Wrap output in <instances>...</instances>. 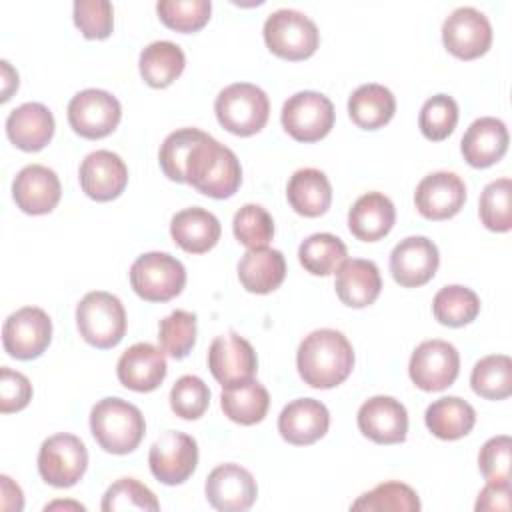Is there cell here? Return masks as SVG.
<instances>
[{
	"instance_id": "obj_37",
	"label": "cell",
	"mask_w": 512,
	"mask_h": 512,
	"mask_svg": "<svg viewBox=\"0 0 512 512\" xmlns=\"http://www.w3.org/2000/svg\"><path fill=\"white\" fill-rule=\"evenodd\" d=\"M472 390L486 400H504L512 394V360L506 354H490L478 360L470 374Z\"/></svg>"
},
{
	"instance_id": "obj_3",
	"label": "cell",
	"mask_w": 512,
	"mask_h": 512,
	"mask_svg": "<svg viewBox=\"0 0 512 512\" xmlns=\"http://www.w3.org/2000/svg\"><path fill=\"white\" fill-rule=\"evenodd\" d=\"M90 430L106 452L128 454L144 438L146 422L134 404L122 398H102L90 412Z\"/></svg>"
},
{
	"instance_id": "obj_8",
	"label": "cell",
	"mask_w": 512,
	"mask_h": 512,
	"mask_svg": "<svg viewBox=\"0 0 512 512\" xmlns=\"http://www.w3.org/2000/svg\"><path fill=\"white\" fill-rule=\"evenodd\" d=\"M88 452L74 434H54L46 438L38 452V472L42 480L56 488L74 486L86 472Z\"/></svg>"
},
{
	"instance_id": "obj_25",
	"label": "cell",
	"mask_w": 512,
	"mask_h": 512,
	"mask_svg": "<svg viewBox=\"0 0 512 512\" xmlns=\"http://www.w3.org/2000/svg\"><path fill=\"white\" fill-rule=\"evenodd\" d=\"M6 134L16 148L38 152L54 136V116L44 104L26 102L8 114Z\"/></svg>"
},
{
	"instance_id": "obj_31",
	"label": "cell",
	"mask_w": 512,
	"mask_h": 512,
	"mask_svg": "<svg viewBox=\"0 0 512 512\" xmlns=\"http://www.w3.org/2000/svg\"><path fill=\"white\" fill-rule=\"evenodd\" d=\"M270 406L268 390L254 378L224 386L220 408L232 422L252 426L264 420Z\"/></svg>"
},
{
	"instance_id": "obj_20",
	"label": "cell",
	"mask_w": 512,
	"mask_h": 512,
	"mask_svg": "<svg viewBox=\"0 0 512 512\" xmlns=\"http://www.w3.org/2000/svg\"><path fill=\"white\" fill-rule=\"evenodd\" d=\"M360 432L376 444H398L406 440L408 412L392 396H372L358 410Z\"/></svg>"
},
{
	"instance_id": "obj_24",
	"label": "cell",
	"mask_w": 512,
	"mask_h": 512,
	"mask_svg": "<svg viewBox=\"0 0 512 512\" xmlns=\"http://www.w3.org/2000/svg\"><path fill=\"white\" fill-rule=\"evenodd\" d=\"M460 150L464 160L474 168H488L496 164L508 150L506 124L494 116L474 120L462 136Z\"/></svg>"
},
{
	"instance_id": "obj_38",
	"label": "cell",
	"mask_w": 512,
	"mask_h": 512,
	"mask_svg": "<svg viewBox=\"0 0 512 512\" xmlns=\"http://www.w3.org/2000/svg\"><path fill=\"white\" fill-rule=\"evenodd\" d=\"M350 508L364 512H418L420 500L418 494L404 482H382L352 502Z\"/></svg>"
},
{
	"instance_id": "obj_9",
	"label": "cell",
	"mask_w": 512,
	"mask_h": 512,
	"mask_svg": "<svg viewBox=\"0 0 512 512\" xmlns=\"http://www.w3.org/2000/svg\"><path fill=\"white\" fill-rule=\"evenodd\" d=\"M282 126L298 142H316L334 126V104L328 96L304 90L290 96L282 106Z\"/></svg>"
},
{
	"instance_id": "obj_27",
	"label": "cell",
	"mask_w": 512,
	"mask_h": 512,
	"mask_svg": "<svg viewBox=\"0 0 512 512\" xmlns=\"http://www.w3.org/2000/svg\"><path fill=\"white\" fill-rule=\"evenodd\" d=\"M396 222V208L382 192L362 194L348 212V228L362 242L384 238Z\"/></svg>"
},
{
	"instance_id": "obj_45",
	"label": "cell",
	"mask_w": 512,
	"mask_h": 512,
	"mask_svg": "<svg viewBox=\"0 0 512 512\" xmlns=\"http://www.w3.org/2000/svg\"><path fill=\"white\" fill-rule=\"evenodd\" d=\"M100 508L104 512L158 510L160 502L156 500L154 492L136 478H120L106 490Z\"/></svg>"
},
{
	"instance_id": "obj_5",
	"label": "cell",
	"mask_w": 512,
	"mask_h": 512,
	"mask_svg": "<svg viewBox=\"0 0 512 512\" xmlns=\"http://www.w3.org/2000/svg\"><path fill=\"white\" fill-rule=\"evenodd\" d=\"M80 336L100 348H114L126 334V312L122 302L104 290L88 292L76 306Z\"/></svg>"
},
{
	"instance_id": "obj_22",
	"label": "cell",
	"mask_w": 512,
	"mask_h": 512,
	"mask_svg": "<svg viewBox=\"0 0 512 512\" xmlns=\"http://www.w3.org/2000/svg\"><path fill=\"white\" fill-rule=\"evenodd\" d=\"M164 350L148 342L132 344L118 360L116 374L122 386L134 392H152L166 378Z\"/></svg>"
},
{
	"instance_id": "obj_7",
	"label": "cell",
	"mask_w": 512,
	"mask_h": 512,
	"mask_svg": "<svg viewBox=\"0 0 512 512\" xmlns=\"http://www.w3.org/2000/svg\"><path fill=\"white\" fill-rule=\"evenodd\" d=\"M130 284L146 302H168L182 292L186 270L166 252H146L130 266Z\"/></svg>"
},
{
	"instance_id": "obj_12",
	"label": "cell",
	"mask_w": 512,
	"mask_h": 512,
	"mask_svg": "<svg viewBox=\"0 0 512 512\" xmlns=\"http://www.w3.org/2000/svg\"><path fill=\"white\" fill-rule=\"evenodd\" d=\"M122 106L106 90L86 88L72 96L68 104V122L76 134L88 140L104 138L118 126Z\"/></svg>"
},
{
	"instance_id": "obj_14",
	"label": "cell",
	"mask_w": 512,
	"mask_h": 512,
	"mask_svg": "<svg viewBox=\"0 0 512 512\" xmlns=\"http://www.w3.org/2000/svg\"><path fill=\"white\" fill-rule=\"evenodd\" d=\"M442 42L456 58L474 60L486 54L492 44L490 20L472 6H460L444 20Z\"/></svg>"
},
{
	"instance_id": "obj_32",
	"label": "cell",
	"mask_w": 512,
	"mask_h": 512,
	"mask_svg": "<svg viewBox=\"0 0 512 512\" xmlns=\"http://www.w3.org/2000/svg\"><path fill=\"white\" fill-rule=\"evenodd\" d=\"M396 112L394 94L382 84H362L348 98V114L352 122L364 130L386 126Z\"/></svg>"
},
{
	"instance_id": "obj_33",
	"label": "cell",
	"mask_w": 512,
	"mask_h": 512,
	"mask_svg": "<svg viewBox=\"0 0 512 512\" xmlns=\"http://www.w3.org/2000/svg\"><path fill=\"white\" fill-rule=\"evenodd\" d=\"M426 428L440 440H458L466 436L476 424L474 408L458 398V396H444L434 400L424 414Z\"/></svg>"
},
{
	"instance_id": "obj_47",
	"label": "cell",
	"mask_w": 512,
	"mask_h": 512,
	"mask_svg": "<svg viewBox=\"0 0 512 512\" xmlns=\"http://www.w3.org/2000/svg\"><path fill=\"white\" fill-rule=\"evenodd\" d=\"M74 24L88 40H104L114 28V8L108 0H76Z\"/></svg>"
},
{
	"instance_id": "obj_4",
	"label": "cell",
	"mask_w": 512,
	"mask_h": 512,
	"mask_svg": "<svg viewBox=\"0 0 512 512\" xmlns=\"http://www.w3.org/2000/svg\"><path fill=\"white\" fill-rule=\"evenodd\" d=\"M214 112L220 126L228 132L236 136H252L266 126L270 100L256 84L236 82L216 96Z\"/></svg>"
},
{
	"instance_id": "obj_43",
	"label": "cell",
	"mask_w": 512,
	"mask_h": 512,
	"mask_svg": "<svg viewBox=\"0 0 512 512\" xmlns=\"http://www.w3.org/2000/svg\"><path fill=\"white\" fill-rule=\"evenodd\" d=\"M456 122H458V104L448 94H436L428 98L420 108V116H418L420 132L432 142H440L448 138L456 128Z\"/></svg>"
},
{
	"instance_id": "obj_49",
	"label": "cell",
	"mask_w": 512,
	"mask_h": 512,
	"mask_svg": "<svg viewBox=\"0 0 512 512\" xmlns=\"http://www.w3.org/2000/svg\"><path fill=\"white\" fill-rule=\"evenodd\" d=\"M32 398V384L22 374L8 366H2L0 370V410L4 414L18 412L28 406Z\"/></svg>"
},
{
	"instance_id": "obj_21",
	"label": "cell",
	"mask_w": 512,
	"mask_h": 512,
	"mask_svg": "<svg viewBox=\"0 0 512 512\" xmlns=\"http://www.w3.org/2000/svg\"><path fill=\"white\" fill-rule=\"evenodd\" d=\"M60 194L62 186L56 172L42 164L24 166L12 182L16 206L32 216L52 212L60 202Z\"/></svg>"
},
{
	"instance_id": "obj_48",
	"label": "cell",
	"mask_w": 512,
	"mask_h": 512,
	"mask_svg": "<svg viewBox=\"0 0 512 512\" xmlns=\"http://www.w3.org/2000/svg\"><path fill=\"white\" fill-rule=\"evenodd\" d=\"M510 436H494L484 442L478 454V468L486 482H508L510 480Z\"/></svg>"
},
{
	"instance_id": "obj_39",
	"label": "cell",
	"mask_w": 512,
	"mask_h": 512,
	"mask_svg": "<svg viewBox=\"0 0 512 512\" xmlns=\"http://www.w3.org/2000/svg\"><path fill=\"white\" fill-rule=\"evenodd\" d=\"M206 132L198 128H180L168 134L160 146V168L174 182H186V164L194 146L204 138Z\"/></svg>"
},
{
	"instance_id": "obj_17",
	"label": "cell",
	"mask_w": 512,
	"mask_h": 512,
	"mask_svg": "<svg viewBox=\"0 0 512 512\" xmlns=\"http://www.w3.org/2000/svg\"><path fill=\"white\" fill-rule=\"evenodd\" d=\"M208 368L222 386H228L252 378L258 370V358L246 338L236 332H226L212 340Z\"/></svg>"
},
{
	"instance_id": "obj_18",
	"label": "cell",
	"mask_w": 512,
	"mask_h": 512,
	"mask_svg": "<svg viewBox=\"0 0 512 512\" xmlns=\"http://www.w3.org/2000/svg\"><path fill=\"white\" fill-rule=\"evenodd\" d=\"M78 178L82 192L88 198L108 202L124 192L128 184V168L116 152L96 150L82 160Z\"/></svg>"
},
{
	"instance_id": "obj_15",
	"label": "cell",
	"mask_w": 512,
	"mask_h": 512,
	"mask_svg": "<svg viewBox=\"0 0 512 512\" xmlns=\"http://www.w3.org/2000/svg\"><path fill=\"white\" fill-rule=\"evenodd\" d=\"M206 500L220 512H244L256 496L258 486L254 476L240 464H220L206 478Z\"/></svg>"
},
{
	"instance_id": "obj_23",
	"label": "cell",
	"mask_w": 512,
	"mask_h": 512,
	"mask_svg": "<svg viewBox=\"0 0 512 512\" xmlns=\"http://www.w3.org/2000/svg\"><path fill=\"white\" fill-rule=\"evenodd\" d=\"M330 426L328 408L314 398H298L286 404L278 416L280 436L294 446H308L320 440Z\"/></svg>"
},
{
	"instance_id": "obj_1",
	"label": "cell",
	"mask_w": 512,
	"mask_h": 512,
	"mask_svg": "<svg viewBox=\"0 0 512 512\" xmlns=\"http://www.w3.org/2000/svg\"><path fill=\"white\" fill-rule=\"evenodd\" d=\"M298 374L312 388H334L342 384L354 368V350L348 338L332 328L310 332L296 352Z\"/></svg>"
},
{
	"instance_id": "obj_11",
	"label": "cell",
	"mask_w": 512,
	"mask_h": 512,
	"mask_svg": "<svg viewBox=\"0 0 512 512\" xmlns=\"http://www.w3.org/2000/svg\"><path fill=\"white\" fill-rule=\"evenodd\" d=\"M460 372L458 350L446 340H424L410 356V380L424 392H440L456 380Z\"/></svg>"
},
{
	"instance_id": "obj_13",
	"label": "cell",
	"mask_w": 512,
	"mask_h": 512,
	"mask_svg": "<svg viewBox=\"0 0 512 512\" xmlns=\"http://www.w3.org/2000/svg\"><path fill=\"white\" fill-rule=\"evenodd\" d=\"M52 340V320L38 306L12 312L2 326L4 350L18 360L38 358Z\"/></svg>"
},
{
	"instance_id": "obj_51",
	"label": "cell",
	"mask_w": 512,
	"mask_h": 512,
	"mask_svg": "<svg viewBox=\"0 0 512 512\" xmlns=\"http://www.w3.org/2000/svg\"><path fill=\"white\" fill-rule=\"evenodd\" d=\"M0 482H2V508L8 510L10 498H12V500H14V510H22L24 500H22V490H20V486L14 484L8 476H2Z\"/></svg>"
},
{
	"instance_id": "obj_52",
	"label": "cell",
	"mask_w": 512,
	"mask_h": 512,
	"mask_svg": "<svg viewBox=\"0 0 512 512\" xmlns=\"http://www.w3.org/2000/svg\"><path fill=\"white\" fill-rule=\"evenodd\" d=\"M2 102H6L12 94V90L18 88V74L16 70H12L8 60H2Z\"/></svg>"
},
{
	"instance_id": "obj_6",
	"label": "cell",
	"mask_w": 512,
	"mask_h": 512,
	"mask_svg": "<svg viewBox=\"0 0 512 512\" xmlns=\"http://www.w3.org/2000/svg\"><path fill=\"white\" fill-rule=\"evenodd\" d=\"M264 42L280 58L304 60L310 58L318 44L320 32L314 20L290 8L272 12L264 22Z\"/></svg>"
},
{
	"instance_id": "obj_26",
	"label": "cell",
	"mask_w": 512,
	"mask_h": 512,
	"mask_svg": "<svg viewBox=\"0 0 512 512\" xmlns=\"http://www.w3.org/2000/svg\"><path fill=\"white\" fill-rule=\"evenodd\" d=\"M334 288L342 304L350 308L370 306L382 290L380 270L372 260H364V258L346 260L336 270Z\"/></svg>"
},
{
	"instance_id": "obj_2",
	"label": "cell",
	"mask_w": 512,
	"mask_h": 512,
	"mask_svg": "<svg viewBox=\"0 0 512 512\" xmlns=\"http://www.w3.org/2000/svg\"><path fill=\"white\" fill-rule=\"evenodd\" d=\"M186 182L210 198H230L242 182L236 154L210 134L194 146L186 164Z\"/></svg>"
},
{
	"instance_id": "obj_41",
	"label": "cell",
	"mask_w": 512,
	"mask_h": 512,
	"mask_svg": "<svg viewBox=\"0 0 512 512\" xmlns=\"http://www.w3.org/2000/svg\"><path fill=\"white\" fill-rule=\"evenodd\" d=\"M512 182L510 178H498L490 182L480 194V220L492 232H508L512 228Z\"/></svg>"
},
{
	"instance_id": "obj_30",
	"label": "cell",
	"mask_w": 512,
	"mask_h": 512,
	"mask_svg": "<svg viewBox=\"0 0 512 512\" xmlns=\"http://www.w3.org/2000/svg\"><path fill=\"white\" fill-rule=\"evenodd\" d=\"M286 198L294 212L306 218H316L330 208L332 186L322 170L300 168L288 180Z\"/></svg>"
},
{
	"instance_id": "obj_19",
	"label": "cell",
	"mask_w": 512,
	"mask_h": 512,
	"mask_svg": "<svg viewBox=\"0 0 512 512\" xmlns=\"http://www.w3.org/2000/svg\"><path fill=\"white\" fill-rule=\"evenodd\" d=\"M414 202L428 220L452 218L466 202V184L454 172H432L418 182Z\"/></svg>"
},
{
	"instance_id": "obj_42",
	"label": "cell",
	"mask_w": 512,
	"mask_h": 512,
	"mask_svg": "<svg viewBox=\"0 0 512 512\" xmlns=\"http://www.w3.org/2000/svg\"><path fill=\"white\" fill-rule=\"evenodd\" d=\"M236 240L250 248H266L274 238V220L260 204H244L232 220Z\"/></svg>"
},
{
	"instance_id": "obj_35",
	"label": "cell",
	"mask_w": 512,
	"mask_h": 512,
	"mask_svg": "<svg viewBox=\"0 0 512 512\" xmlns=\"http://www.w3.org/2000/svg\"><path fill=\"white\" fill-rule=\"evenodd\" d=\"M346 244L328 232L308 236L298 248V260L306 272L314 276L334 274L348 258Z\"/></svg>"
},
{
	"instance_id": "obj_36",
	"label": "cell",
	"mask_w": 512,
	"mask_h": 512,
	"mask_svg": "<svg viewBox=\"0 0 512 512\" xmlns=\"http://www.w3.org/2000/svg\"><path fill=\"white\" fill-rule=\"evenodd\" d=\"M432 312L440 324L460 328L478 316L480 298L466 286L450 284L436 292L432 300Z\"/></svg>"
},
{
	"instance_id": "obj_44",
	"label": "cell",
	"mask_w": 512,
	"mask_h": 512,
	"mask_svg": "<svg viewBox=\"0 0 512 512\" xmlns=\"http://www.w3.org/2000/svg\"><path fill=\"white\" fill-rule=\"evenodd\" d=\"M156 12L168 28L176 32H196L210 20L212 4L210 0H160Z\"/></svg>"
},
{
	"instance_id": "obj_10",
	"label": "cell",
	"mask_w": 512,
	"mask_h": 512,
	"mask_svg": "<svg viewBox=\"0 0 512 512\" xmlns=\"http://www.w3.org/2000/svg\"><path fill=\"white\" fill-rule=\"evenodd\" d=\"M154 478L166 486L186 482L198 464V444L192 436L176 430L160 434L148 452Z\"/></svg>"
},
{
	"instance_id": "obj_50",
	"label": "cell",
	"mask_w": 512,
	"mask_h": 512,
	"mask_svg": "<svg viewBox=\"0 0 512 512\" xmlns=\"http://www.w3.org/2000/svg\"><path fill=\"white\" fill-rule=\"evenodd\" d=\"M476 510H510V480L486 482L476 500Z\"/></svg>"
},
{
	"instance_id": "obj_46",
	"label": "cell",
	"mask_w": 512,
	"mask_h": 512,
	"mask_svg": "<svg viewBox=\"0 0 512 512\" xmlns=\"http://www.w3.org/2000/svg\"><path fill=\"white\" fill-rule=\"evenodd\" d=\"M210 404V390L202 378L186 374L170 390V408L184 420H198Z\"/></svg>"
},
{
	"instance_id": "obj_16",
	"label": "cell",
	"mask_w": 512,
	"mask_h": 512,
	"mask_svg": "<svg viewBox=\"0 0 512 512\" xmlns=\"http://www.w3.org/2000/svg\"><path fill=\"white\" fill-rule=\"evenodd\" d=\"M440 254L426 236H408L390 252L392 278L404 288H416L430 282L438 270Z\"/></svg>"
},
{
	"instance_id": "obj_28",
	"label": "cell",
	"mask_w": 512,
	"mask_h": 512,
	"mask_svg": "<svg viewBox=\"0 0 512 512\" xmlns=\"http://www.w3.org/2000/svg\"><path fill=\"white\" fill-rule=\"evenodd\" d=\"M220 232L222 228L218 218L198 206L176 212L170 222V234L174 242L190 254H202L214 248L220 240Z\"/></svg>"
},
{
	"instance_id": "obj_34",
	"label": "cell",
	"mask_w": 512,
	"mask_h": 512,
	"mask_svg": "<svg viewBox=\"0 0 512 512\" xmlns=\"http://www.w3.org/2000/svg\"><path fill=\"white\" fill-rule=\"evenodd\" d=\"M140 76L152 88L170 86L184 70L186 56L182 48L170 40H156L140 52Z\"/></svg>"
},
{
	"instance_id": "obj_29",
	"label": "cell",
	"mask_w": 512,
	"mask_h": 512,
	"mask_svg": "<svg viewBox=\"0 0 512 512\" xmlns=\"http://www.w3.org/2000/svg\"><path fill=\"white\" fill-rule=\"evenodd\" d=\"M286 276V260L274 248H250L238 262L240 284L252 294L276 290Z\"/></svg>"
},
{
	"instance_id": "obj_40",
	"label": "cell",
	"mask_w": 512,
	"mask_h": 512,
	"mask_svg": "<svg viewBox=\"0 0 512 512\" xmlns=\"http://www.w3.org/2000/svg\"><path fill=\"white\" fill-rule=\"evenodd\" d=\"M160 348L174 360H182L190 354L196 342V314L188 310H174L158 326Z\"/></svg>"
}]
</instances>
